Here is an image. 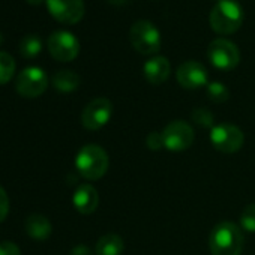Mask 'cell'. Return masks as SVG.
Listing matches in <instances>:
<instances>
[{"mask_svg":"<svg viewBox=\"0 0 255 255\" xmlns=\"http://www.w3.org/2000/svg\"><path fill=\"white\" fill-rule=\"evenodd\" d=\"M212 255H240L243 249V234L239 225L230 221L219 222L209 236Z\"/></svg>","mask_w":255,"mask_h":255,"instance_id":"cell-1","label":"cell"},{"mask_svg":"<svg viewBox=\"0 0 255 255\" xmlns=\"http://www.w3.org/2000/svg\"><path fill=\"white\" fill-rule=\"evenodd\" d=\"M209 21L212 29L219 35L236 33L243 24V9L236 0H218Z\"/></svg>","mask_w":255,"mask_h":255,"instance_id":"cell-2","label":"cell"},{"mask_svg":"<svg viewBox=\"0 0 255 255\" xmlns=\"http://www.w3.org/2000/svg\"><path fill=\"white\" fill-rule=\"evenodd\" d=\"M110 165L107 152L98 144H86L80 149L75 158V168L86 180L101 179Z\"/></svg>","mask_w":255,"mask_h":255,"instance_id":"cell-3","label":"cell"},{"mask_svg":"<svg viewBox=\"0 0 255 255\" xmlns=\"http://www.w3.org/2000/svg\"><path fill=\"white\" fill-rule=\"evenodd\" d=\"M132 47L143 56H153L161 50V33L149 20H138L129 30Z\"/></svg>","mask_w":255,"mask_h":255,"instance_id":"cell-4","label":"cell"},{"mask_svg":"<svg viewBox=\"0 0 255 255\" xmlns=\"http://www.w3.org/2000/svg\"><path fill=\"white\" fill-rule=\"evenodd\" d=\"M207 59L216 69L233 71L240 62V51L234 42L224 38H218L209 44Z\"/></svg>","mask_w":255,"mask_h":255,"instance_id":"cell-5","label":"cell"},{"mask_svg":"<svg viewBox=\"0 0 255 255\" xmlns=\"http://www.w3.org/2000/svg\"><path fill=\"white\" fill-rule=\"evenodd\" d=\"M210 141L216 150L222 153H234L242 149L245 135L236 125L219 123L212 128Z\"/></svg>","mask_w":255,"mask_h":255,"instance_id":"cell-6","label":"cell"},{"mask_svg":"<svg viewBox=\"0 0 255 255\" xmlns=\"http://www.w3.org/2000/svg\"><path fill=\"white\" fill-rule=\"evenodd\" d=\"M48 87V77L45 71H42L38 66H29L23 69L15 81L17 92L29 99L41 96Z\"/></svg>","mask_w":255,"mask_h":255,"instance_id":"cell-7","label":"cell"},{"mask_svg":"<svg viewBox=\"0 0 255 255\" xmlns=\"http://www.w3.org/2000/svg\"><path fill=\"white\" fill-rule=\"evenodd\" d=\"M164 146L171 152H182L192 146L195 135L192 126L183 120L170 122L162 131Z\"/></svg>","mask_w":255,"mask_h":255,"instance_id":"cell-8","label":"cell"},{"mask_svg":"<svg viewBox=\"0 0 255 255\" xmlns=\"http://www.w3.org/2000/svg\"><path fill=\"white\" fill-rule=\"evenodd\" d=\"M113 114V104L107 98L92 99L81 113V123L89 131H98L104 128Z\"/></svg>","mask_w":255,"mask_h":255,"instance_id":"cell-9","label":"cell"},{"mask_svg":"<svg viewBox=\"0 0 255 255\" xmlns=\"http://www.w3.org/2000/svg\"><path fill=\"white\" fill-rule=\"evenodd\" d=\"M48 51L57 62H71L80 53V42L68 30H56L48 38Z\"/></svg>","mask_w":255,"mask_h":255,"instance_id":"cell-10","label":"cell"},{"mask_svg":"<svg viewBox=\"0 0 255 255\" xmlns=\"http://www.w3.org/2000/svg\"><path fill=\"white\" fill-rule=\"evenodd\" d=\"M50 14L63 24H77L84 17L83 0H45Z\"/></svg>","mask_w":255,"mask_h":255,"instance_id":"cell-11","label":"cell"},{"mask_svg":"<svg viewBox=\"0 0 255 255\" xmlns=\"http://www.w3.org/2000/svg\"><path fill=\"white\" fill-rule=\"evenodd\" d=\"M176 77H177L179 84L188 90L200 89V87L206 86L209 81L207 69L204 68V65H201L200 62H195V60L182 63L177 69Z\"/></svg>","mask_w":255,"mask_h":255,"instance_id":"cell-12","label":"cell"},{"mask_svg":"<svg viewBox=\"0 0 255 255\" xmlns=\"http://www.w3.org/2000/svg\"><path fill=\"white\" fill-rule=\"evenodd\" d=\"M171 72L170 60L164 56H153L143 66V74L150 84H162L168 80Z\"/></svg>","mask_w":255,"mask_h":255,"instance_id":"cell-13","label":"cell"},{"mask_svg":"<svg viewBox=\"0 0 255 255\" xmlns=\"http://www.w3.org/2000/svg\"><path fill=\"white\" fill-rule=\"evenodd\" d=\"M72 203H74V207L81 215H90L98 209V204H99L98 191L89 183L80 185L74 192Z\"/></svg>","mask_w":255,"mask_h":255,"instance_id":"cell-14","label":"cell"},{"mask_svg":"<svg viewBox=\"0 0 255 255\" xmlns=\"http://www.w3.org/2000/svg\"><path fill=\"white\" fill-rule=\"evenodd\" d=\"M51 222L41 213H33L26 219V231L35 240H47L51 234Z\"/></svg>","mask_w":255,"mask_h":255,"instance_id":"cell-15","label":"cell"},{"mask_svg":"<svg viewBox=\"0 0 255 255\" xmlns=\"http://www.w3.org/2000/svg\"><path fill=\"white\" fill-rule=\"evenodd\" d=\"M125 249L123 239L117 234H105L96 242V255H122Z\"/></svg>","mask_w":255,"mask_h":255,"instance_id":"cell-16","label":"cell"},{"mask_svg":"<svg viewBox=\"0 0 255 255\" xmlns=\"http://www.w3.org/2000/svg\"><path fill=\"white\" fill-rule=\"evenodd\" d=\"M51 83H53L54 89H57L59 92H62V93H71V92H74V90L78 89V86H80V77L74 71L62 69V71H57L53 75Z\"/></svg>","mask_w":255,"mask_h":255,"instance_id":"cell-17","label":"cell"},{"mask_svg":"<svg viewBox=\"0 0 255 255\" xmlns=\"http://www.w3.org/2000/svg\"><path fill=\"white\" fill-rule=\"evenodd\" d=\"M18 51L24 59H33L42 51V42L36 35H27L20 42Z\"/></svg>","mask_w":255,"mask_h":255,"instance_id":"cell-18","label":"cell"},{"mask_svg":"<svg viewBox=\"0 0 255 255\" xmlns=\"http://www.w3.org/2000/svg\"><path fill=\"white\" fill-rule=\"evenodd\" d=\"M15 74V60L9 53L0 51V86L6 84Z\"/></svg>","mask_w":255,"mask_h":255,"instance_id":"cell-19","label":"cell"},{"mask_svg":"<svg viewBox=\"0 0 255 255\" xmlns=\"http://www.w3.org/2000/svg\"><path fill=\"white\" fill-rule=\"evenodd\" d=\"M207 96L212 102L215 104H222L230 98V90L227 89L225 84L213 81L207 84Z\"/></svg>","mask_w":255,"mask_h":255,"instance_id":"cell-20","label":"cell"},{"mask_svg":"<svg viewBox=\"0 0 255 255\" xmlns=\"http://www.w3.org/2000/svg\"><path fill=\"white\" fill-rule=\"evenodd\" d=\"M240 225L249 233H255V203L245 206L240 213Z\"/></svg>","mask_w":255,"mask_h":255,"instance_id":"cell-21","label":"cell"},{"mask_svg":"<svg viewBox=\"0 0 255 255\" xmlns=\"http://www.w3.org/2000/svg\"><path fill=\"white\" fill-rule=\"evenodd\" d=\"M194 123L200 125L201 128H213V114L206 108H195L191 114Z\"/></svg>","mask_w":255,"mask_h":255,"instance_id":"cell-22","label":"cell"},{"mask_svg":"<svg viewBox=\"0 0 255 255\" xmlns=\"http://www.w3.org/2000/svg\"><path fill=\"white\" fill-rule=\"evenodd\" d=\"M146 146H147L150 150H161V149H165L162 132H150V134L147 135V138H146Z\"/></svg>","mask_w":255,"mask_h":255,"instance_id":"cell-23","label":"cell"},{"mask_svg":"<svg viewBox=\"0 0 255 255\" xmlns=\"http://www.w3.org/2000/svg\"><path fill=\"white\" fill-rule=\"evenodd\" d=\"M9 213V197L6 191L0 186V222H3Z\"/></svg>","mask_w":255,"mask_h":255,"instance_id":"cell-24","label":"cell"},{"mask_svg":"<svg viewBox=\"0 0 255 255\" xmlns=\"http://www.w3.org/2000/svg\"><path fill=\"white\" fill-rule=\"evenodd\" d=\"M0 255H21L20 248L9 240L0 242Z\"/></svg>","mask_w":255,"mask_h":255,"instance_id":"cell-25","label":"cell"},{"mask_svg":"<svg viewBox=\"0 0 255 255\" xmlns=\"http://www.w3.org/2000/svg\"><path fill=\"white\" fill-rule=\"evenodd\" d=\"M71 255H92L90 249L84 245H78L71 251Z\"/></svg>","mask_w":255,"mask_h":255,"instance_id":"cell-26","label":"cell"},{"mask_svg":"<svg viewBox=\"0 0 255 255\" xmlns=\"http://www.w3.org/2000/svg\"><path fill=\"white\" fill-rule=\"evenodd\" d=\"M108 2H111L113 5H123L126 0H108Z\"/></svg>","mask_w":255,"mask_h":255,"instance_id":"cell-27","label":"cell"},{"mask_svg":"<svg viewBox=\"0 0 255 255\" xmlns=\"http://www.w3.org/2000/svg\"><path fill=\"white\" fill-rule=\"evenodd\" d=\"M27 2L30 3V5H41L44 0H27Z\"/></svg>","mask_w":255,"mask_h":255,"instance_id":"cell-28","label":"cell"},{"mask_svg":"<svg viewBox=\"0 0 255 255\" xmlns=\"http://www.w3.org/2000/svg\"><path fill=\"white\" fill-rule=\"evenodd\" d=\"M2 42H3V36H2V33H0V45H2Z\"/></svg>","mask_w":255,"mask_h":255,"instance_id":"cell-29","label":"cell"}]
</instances>
